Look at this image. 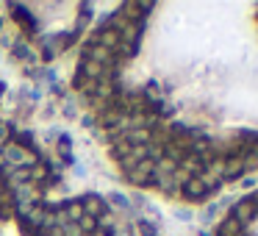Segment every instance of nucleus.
<instances>
[{
	"mask_svg": "<svg viewBox=\"0 0 258 236\" xmlns=\"http://www.w3.org/2000/svg\"><path fill=\"white\" fill-rule=\"evenodd\" d=\"M78 228H81V233H89V230H95V228H97V219H95V217H89V214H84V217L78 219Z\"/></svg>",
	"mask_w": 258,
	"mask_h": 236,
	"instance_id": "423d86ee",
	"label": "nucleus"
},
{
	"mask_svg": "<svg viewBox=\"0 0 258 236\" xmlns=\"http://www.w3.org/2000/svg\"><path fill=\"white\" fill-rule=\"evenodd\" d=\"M108 200H111L114 206H122V208L128 206V203H125V200H122V197H120V194H117V192H111V194H108Z\"/></svg>",
	"mask_w": 258,
	"mask_h": 236,
	"instance_id": "9d476101",
	"label": "nucleus"
},
{
	"mask_svg": "<svg viewBox=\"0 0 258 236\" xmlns=\"http://www.w3.org/2000/svg\"><path fill=\"white\" fill-rule=\"evenodd\" d=\"M75 114H78V111H75V106H64V117H67V120H72Z\"/></svg>",
	"mask_w": 258,
	"mask_h": 236,
	"instance_id": "f8f14e48",
	"label": "nucleus"
},
{
	"mask_svg": "<svg viewBox=\"0 0 258 236\" xmlns=\"http://www.w3.org/2000/svg\"><path fill=\"white\" fill-rule=\"evenodd\" d=\"M81 206H84V214H89V217H95V219H100L103 214H108V206L100 194H86V197L81 200Z\"/></svg>",
	"mask_w": 258,
	"mask_h": 236,
	"instance_id": "f257e3e1",
	"label": "nucleus"
},
{
	"mask_svg": "<svg viewBox=\"0 0 258 236\" xmlns=\"http://www.w3.org/2000/svg\"><path fill=\"white\" fill-rule=\"evenodd\" d=\"M28 175H31V181H45L48 178V167L45 164H34V167H28Z\"/></svg>",
	"mask_w": 258,
	"mask_h": 236,
	"instance_id": "20e7f679",
	"label": "nucleus"
},
{
	"mask_svg": "<svg viewBox=\"0 0 258 236\" xmlns=\"http://www.w3.org/2000/svg\"><path fill=\"white\" fill-rule=\"evenodd\" d=\"M139 230H142L144 236H153V225H147V222H139Z\"/></svg>",
	"mask_w": 258,
	"mask_h": 236,
	"instance_id": "9b49d317",
	"label": "nucleus"
},
{
	"mask_svg": "<svg viewBox=\"0 0 258 236\" xmlns=\"http://www.w3.org/2000/svg\"><path fill=\"white\" fill-rule=\"evenodd\" d=\"M0 95H3V84H0Z\"/></svg>",
	"mask_w": 258,
	"mask_h": 236,
	"instance_id": "4468645a",
	"label": "nucleus"
},
{
	"mask_svg": "<svg viewBox=\"0 0 258 236\" xmlns=\"http://www.w3.org/2000/svg\"><path fill=\"white\" fill-rule=\"evenodd\" d=\"M72 172H75L78 178H86V167H84L81 161H75V164H72Z\"/></svg>",
	"mask_w": 258,
	"mask_h": 236,
	"instance_id": "1a4fd4ad",
	"label": "nucleus"
},
{
	"mask_svg": "<svg viewBox=\"0 0 258 236\" xmlns=\"http://www.w3.org/2000/svg\"><path fill=\"white\" fill-rule=\"evenodd\" d=\"M14 56H17L20 61H28V56H31V50L25 48V45H17V48H14Z\"/></svg>",
	"mask_w": 258,
	"mask_h": 236,
	"instance_id": "6e6552de",
	"label": "nucleus"
},
{
	"mask_svg": "<svg viewBox=\"0 0 258 236\" xmlns=\"http://www.w3.org/2000/svg\"><path fill=\"white\" fill-rule=\"evenodd\" d=\"M0 25H3V20H0Z\"/></svg>",
	"mask_w": 258,
	"mask_h": 236,
	"instance_id": "2eb2a0df",
	"label": "nucleus"
},
{
	"mask_svg": "<svg viewBox=\"0 0 258 236\" xmlns=\"http://www.w3.org/2000/svg\"><path fill=\"white\" fill-rule=\"evenodd\" d=\"M100 122L106 128H117V125H120V111H103Z\"/></svg>",
	"mask_w": 258,
	"mask_h": 236,
	"instance_id": "39448f33",
	"label": "nucleus"
},
{
	"mask_svg": "<svg viewBox=\"0 0 258 236\" xmlns=\"http://www.w3.org/2000/svg\"><path fill=\"white\" fill-rule=\"evenodd\" d=\"M9 164H6V156H3V153H0V170H6Z\"/></svg>",
	"mask_w": 258,
	"mask_h": 236,
	"instance_id": "ddd939ff",
	"label": "nucleus"
},
{
	"mask_svg": "<svg viewBox=\"0 0 258 236\" xmlns=\"http://www.w3.org/2000/svg\"><path fill=\"white\" fill-rule=\"evenodd\" d=\"M61 208H64V214L70 217V222H78V219L84 217V206H81V200H67Z\"/></svg>",
	"mask_w": 258,
	"mask_h": 236,
	"instance_id": "f03ea898",
	"label": "nucleus"
},
{
	"mask_svg": "<svg viewBox=\"0 0 258 236\" xmlns=\"http://www.w3.org/2000/svg\"><path fill=\"white\" fill-rule=\"evenodd\" d=\"M61 236H84L78 228V222H67L64 228H61Z\"/></svg>",
	"mask_w": 258,
	"mask_h": 236,
	"instance_id": "0eeeda50",
	"label": "nucleus"
},
{
	"mask_svg": "<svg viewBox=\"0 0 258 236\" xmlns=\"http://www.w3.org/2000/svg\"><path fill=\"white\" fill-rule=\"evenodd\" d=\"M117 42H120V34H117V31H111V28H106L100 37H97V45H100V48H106V50H111Z\"/></svg>",
	"mask_w": 258,
	"mask_h": 236,
	"instance_id": "7ed1b4c3",
	"label": "nucleus"
}]
</instances>
